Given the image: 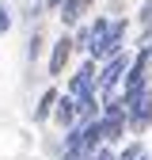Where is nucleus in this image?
<instances>
[{
    "label": "nucleus",
    "instance_id": "7ed1b4c3",
    "mask_svg": "<svg viewBox=\"0 0 152 160\" xmlns=\"http://www.w3.org/2000/svg\"><path fill=\"white\" fill-rule=\"evenodd\" d=\"M95 88H99V72H95L91 61L80 65V72L72 76V99H84V95H95Z\"/></svg>",
    "mask_w": 152,
    "mask_h": 160
},
{
    "label": "nucleus",
    "instance_id": "f8f14e48",
    "mask_svg": "<svg viewBox=\"0 0 152 160\" xmlns=\"http://www.w3.org/2000/svg\"><path fill=\"white\" fill-rule=\"evenodd\" d=\"M46 4H50V8H61V4H65V0H46Z\"/></svg>",
    "mask_w": 152,
    "mask_h": 160
},
{
    "label": "nucleus",
    "instance_id": "423d86ee",
    "mask_svg": "<svg viewBox=\"0 0 152 160\" xmlns=\"http://www.w3.org/2000/svg\"><path fill=\"white\" fill-rule=\"evenodd\" d=\"M57 122H61V126H72V122H76V99H72V95L57 103Z\"/></svg>",
    "mask_w": 152,
    "mask_h": 160
},
{
    "label": "nucleus",
    "instance_id": "39448f33",
    "mask_svg": "<svg viewBox=\"0 0 152 160\" xmlns=\"http://www.w3.org/2000/svg\"><path fill=\"white\" fill-rule=\"evenodd\" d=\"M72 38H57L53 42V53H50V76H61V69H65V61H69V53H72Z\"/></svg>",
    "mask_w": 152,
    "mask_h": 160
},
{
    "label": "nucleus",
    "instance_id": "20e7f679",
    "mask_svg": "<svg viewBox=\"0 0 152 160\" xmlns=\"http://www.w3.org/2000/svg\"><path fill=\"white\" fill-rule=\"evenodd\" d=\"M122 42H126V23H122V19H114L110 31H107V42H103V57H99V61H107V57H114V53H122Z\"/></svg>",
    "mask_w": 152,
    "mask_h": 160
},
{
    "label": "nucleus",
    "instance_id": "0eeeda50",
    "mask_svg": "<svg viewBox=\"0 0 152 160\" xmlns=\"http://www.w3.org/2000/svg\"><path fill=\"white\" fill-rule=\"evenodd\" d=\"M53 103H57V92H53V88H50V92H46V95H42V103H38V111H34V114H38V118H46V114H50V107H53Z\"/></svg>",
    "mask_w": 152,
    "mask_h": 160
},
{
    "label": "nucleus",
    "instance_id": "1a4fd4ad",
    "mask_svg": "<svg viewBox=\"0 0 152 160\" xmlns=\"http://www.w3.org/2000/svg\"><path fill=\"white\" fill-rule=\"evenodd\" d=\"M118 160H145V149H141V145H129V149H126Z\"/></svg>",
    "mask_w": 152,
    "mask_h": 160
},
{
    "label": "nucleus",
    "instance_id": "f257e3e1",
    "mask_svg": "<svg viewBox=\"0 0 152 160\" xmlns=\"http://www.w3.org/2000/svg\"><path fill=\"white\" fill-rule=\"evenodd\" d=\"M126 122L133 130H148L152 126V92L148 88H141L137 95L126 99Z\"/></svg>",
    "mask_w": 152,
    "mask_h": 160
},
{
    "label": "nucleus",
    "instance_id": "f03ea898",
    "mask_svg": "<svg viewBox=\"0 0 152 160\" xmlns=\"http://www.w3.org/2000/svg\"><path fill=\"white\" fill-rule=\"evenodd\" d=\"M126 69H129V57H126V53L107 57V65H103V72H99V92H103V95H110L114 88H118V80L126 76Z\"/></svg>",
    "mask_w": 152,
    "mask_h": 160
},
{
    "label": "nucleus",
    "instance_id": "9d476101",
    "mask_svg": "<svg viewBox=\"0 0 152 160\" xmlns=\"http://www.w3.org/2000/svg\"><path fill=\"white\" fill-rule=\"evenodd\" d=\"M88 160H118V156H114V152H110L107 145H99V149H95V152H91Z\"/></svg>",
    "mask_w": 152,
    "mask_h": 160
},
{
    "label": "nucleus",
    "instance_id": "9b49d317",
    "mask_svg": "<svg viewBox=\"0 0 152 160\" xmlns=\"http://www.w3.org/2000/svg\"><path fill=\"white\" fill-rule=\"evenodd\" d=\"M8 27H12V15H8L4 4H0V31H8Z\"/></svg>",
    "mask_w": 152,
    "mask_h": 160
},
{
    "label": "nucleus",
    "instance_id": "6e6552de",
    "mask_svg": "<svg viewBox=\"0 0 152 160\" xmlns=\"http://www.w3.org/2000/svg\"><path fill=\"white\" fill-rule=\"evenodd\" d=\"M141 27L152 31V0H145V8H141Z\"/></svg>",
    "mask_w": 152,
    "mask_h": 160
}]
</instances>
